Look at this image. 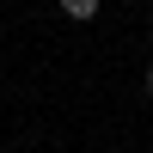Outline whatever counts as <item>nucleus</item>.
Segmentation results:
<instances>
[{
  "mask_svg": "<svg viewBox=\"0 0 153 153\" xmlns=\"http://www.w3.org/2000/svg\"><path fill=\"white\" fill-rule=\"evenodd\" d=\"M61 19H74V25H92V19H98V0H61Z\"/></svg>",
  "mask_w": 153,
  "mask_h": 153,
  "instance_id": "obj_1",
  "label": "nucleus"
},
{
  "mask_svg": "<svg viewBox=\"0 0 153 153\" xmlns=\"http://www.w3.org/2000/svg\"><path fill=\"white\" fill-rule=\"evenodd\" d=\"M141 86H147V98H153V61H147V74H141Z\"/></svg>",
  "mask_w": 153,
  "mask_h": 153,
  "instance_id": "obj_2",
  "label": "nucleus"
}]
</instances>
